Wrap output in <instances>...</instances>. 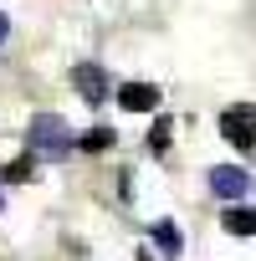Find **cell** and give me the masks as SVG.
Here are the masks:
<instances>
[{
    "instance_id": "obj_1",
    "label": "cell",
    "mask_w": 256,
    "mask_h": 261,
    "mask_svg": "<svg viewBox=\"0 0 256 261\" xmlns=\"http://www.w3.org/2000/svg\"><path fill=\"white\" fill-rule=\"evenodd\" d=\"M26 144H31V149H41L46 159H62V154H67V144H72V128H67L57 113H36V118H31V128H26Z\"/></svg>"
},
{
    "instance_id": "obj_2",
    "label": "cell",
    "mask_w": 256,
    "mask_h": 261,
    "mask_svg": "<svg viewBox=\"0 0 256 261\" xmlns=\"http://www.w3.org/2000/svg\"><path fill=\"white\" fill-rule=\"evenodd\" d=\"M220 134L236 144V149H256V108L251 102H236L220 113Z\"/></svg>"
},
{
    "instance_id": "obj_3",
    "label": "cell",
    "mask_w": 256,
    "mask_h": 261,
    "mask_svg": "<svg viewBox=\"0 0 256 261\" xmlns=\"http://www.w3.org/2000/svg\"><path fill=\"white\" fill-rule=\"evenodd\" d=\"M72 87L82 92V102H108V72L97 62H77L72 67Z\"/></svg>"
},
{
    "instance_id": "obj_4",
    "label": "cell",
    "mask_w": 256,
    "mask_h": 261,
    "mask_svg": "<svg viewBox=\"0 0 256 261\" xmlns=\"http://www.w3.org/2000/svg\"><path fill=\"white\" fill-rule=\"evenodd\" d=\"M205 179H210V190H215L220 200H241V195L251 190V174H246V169H236V164H215Z\"/></svg>"
},
{
    "instance_id": "obj_5",
    "label": "cell",
    "mask_w": 256,
    "mask_h": 261,
    "mask_svg": "<svg viewBox=\"0 0 256 261\" xmlns=\"http://www.w3.org/2000/svg\"><path fill=\"white\" fill-rule=\"evenodd\" d=\"M118 102H123L128 113H154V108H159V87H154V82H123V87H118Z\"/></svg>"
},
{
    "instance_id": "obj_6",
    "label": "cell",
    "mask_w": 256,
    "mask_h": 261,
    "mask_svg": "<svg viewBox=\"0 0 256 261\" xmlns=\"http://www.w3.org/2000/svg\"><path fill=\"white\" fill-rule=\"evenodd\" d=\"M220 225H225L231 236H256V210H236V205H231Z\"/></svg>"
},
{
    "instance_id": "obj_7",
    "label": "cell",
    "mask_w": 256,
    "mask_h": 261,
    "mask_svg": "<svg viewBox=\"0 0 256 261\" xmlns=\"http://www.w3.org/2000/svg\"><path fill=\"white\" fill-rule=\"evenodd\" d=\"M154 241H159L164 256H180V230H174V220H154Z\"/></svg>"
},
{
    "instance_id": "obj_8",
    "label": "cell",
    "mask_w": 256,
    "mask_h": 261,
    "mask_svg": "<svg viewBox=\"0 0 256 261\" xmlns=\"http://www.w3.org/2000/svg\"><path fill=\"white\" fill-rule=\"evenodd\" d=\"M169 134H174V123H169V118H154V128H149V154H169Z\"/></svg>"
},
{
    "instance_id": "obj_9",
    "label": "cell",
    "mask_w": 256,
    "mask_h": 261,
    "mask_svg": "<svg viewBox=\"0 0 256 261\" xmlns=\"http://www.w3.org/2000/svg\"><path fill=\"white\" fill-rule=\"evenodd\" d=\"M108 144H113V134H108V128H92V134H82V149H87V154H103Z\"/></svg>"
},
{
    "instance_id": "obj_10",
    "label": "cell",
    "mask_w": 256,
    "mask_h": 261,
    "mask_svg": "<svg viewBox=\"0 0 256 261\" xmlns=\"http://www.w3.org/2000/svg\"><path fill=\"white\" fill-rule=\"evenodd\" d=\"M31 169H36L31 154H26V159H11V164H6V179H11V185H16V179H31Z\"/></svg>"
},
{
    "instance_id": "obj_11",
    "label": "cell",
    "mask_w": 256,
    "mask_h": 261,
    "mask_svg": "<svg viewBox=\"0 0 256 261\" xmlns=\"http://www.w3.org/2000/svg\"><path fill=\"white\" fill-rule=\"evenodd\" d=\"M6 36H11V21H6V16H0V41H6Z\"/></svg>"
},
{
    "instance_id": "obj_12",
    "label": "cell",
    "mask_w": 256,
    "mask_h": 261,
    "mask_svg": "<svg viewBox=\"0 0 256 261\" xmlns=\"http://www.w3.org/2000/svg\"><path fill=\"white\" fill-rule=\"evenodd\" d=\"M0 205H6V195H0Z\"/></svg>"
},
{
    "instance_id": "obj_13",
    "label": "cell",
    "mask_w": 256,
    "mask_h": 261,
    "mask_svg": "<svg viewBox=\"0 0 256 261\" xmlns=\"http://www.w3.org/2000/svg\"><path fill=\"white\" fill-rule=\"evenodd\" d=\"M139 261H149V256H139Z\"/></svg>"
}]
</instances>
